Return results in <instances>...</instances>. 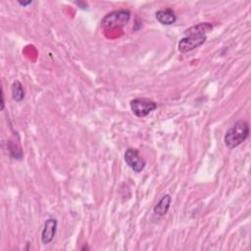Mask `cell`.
I'll return each mask as SVG.
<instances>
[{
  "label": "cell",
  "instance_id": "obj_1",
  "mask_svg": "<svg viewBox=\"0 0 251 251\" xmlns=\"http://www.w3.org/2000/svg\"><path fill=\"white\" fill-rule=\"evenodd\" d=\"M249 135V125L244 120H239L228 128L224 136L225 145L228 149H233L244 142Z\"/></svg>",
  "mask_w": 251,
  "mask_h": 251
},
{
  "label": "cell",
  "instance_id": "obj_2",
  "mask_svg": "<svg viewBox=\"0 0 251 251\" xmlns=\"http://www.w3.org/2000/svg\"><path fill=\"white\" fill-rule=\"evenodd\" d=\"M130 16V12L126 9L112 11L103 17L101 20V26L104 28L125 26L129 22Z\"/></svg>",
  "mask_w": 251,
  "mask_h": 251
},
{
  "label": "cell",
  "instance_id": "obj_3",
  "mask_svg": "<svg viewBox=\"0 0 251 251\" xmlns=\"http://www.w3.org/2000/svg\"><path fill=\"white\" fill-rule=\"evenodd\" d=\"M131 112L138 118H144L156 110L157 103L146 98H135L130 101Z\"/></svg>",
  "mask_w": 251,
  "mask_h": 251
},
{
  "label": "cell",
  "instance_id": "obj_4",
  "mask_svg": "<svg viewBox=\"0 0 251 251\" xmlns=\"http://www.w3.org/2000/svg\"><path fill=\"white\" fill-rule=\"evenodd\" d=\"M125 162L135 173H140L145 168V161L141 157L138 150L134 148H127L125 152Z\"/></svg>",
  "mask_w": 251,
  "mask_h": 251
},
{
  "label": "cell",
  "instance_id": "obj_5",
  "mask_svg": "<svg viewBox=\"0 0 251 251\" xmlns=\"http://www.w3.org/2000/svg\"><path fill=\"white\" fill-rule=\"evenodd\" d=\"M207 39L206 35H184L178 42V51L186 53L200 47Z\"/></svg>",
  "mask_w": 251,
  "mask_h": 251
},
{
  "label": "cell",
  "instance_id": "obj_6",
  "mask_svg": "<svg viewBox=\"0 0 251 251\" xmlns=\"http://www.w3.org/2000/svg\"><path fill=\"white\" fill-rule=\"evenodd\" d=\"M57 225L58 222L56 219H48L45 221L41 231V242L43 244L52 242L57 231Z\"/></svg>",
  "mask_w": 251,
  "mask_h": 251
},
{
  "label": "cell",
  "instance_id": "obj_7",
  "mask_svg": "<svg viewBox=\"0 0 251 251\" xmlns=\"http://www.w3.org/2000/svg\"><path fill=\"white\" fill-rule=\"evenodd\" d=\"M155 17H156L157 21L164 25H171L175 24L176 21V13L171 8L162 9V10L157 11L155 14Z\"/></svg>",
  "mask_w": 251,
  "mask_h": 251
},
{
  "label": "cell",
  "instance_id": "obj_8",
  "mask_svg": "<svg viewBox=\"0 0 251 251\" xmlns=\"http://www.w3.org/2000/svg\"><path fill=\"white\" fill-rule=\"evenodd\" d=\"M214 25L211 23H200L196 25H193L189 28H187L184 31V35H191V34H196V35H206L207 32H210L213 29Z\"/></svg>",
  "mask_w": 251,
  "mask_h": 251
},
{
  "label": "cell",
  "instance_id": "obj_9",
  "mask_svg": "<svg viewBox=\"0 0 251 251\" xmlns=\"http://www.w3.org/2000/svg\"><path fill=\"white\" fill-rule=\"evenodd\" d=\"M171 201H172V198L169 194H166L164 195L160 200L159 202L154 206V213L158 216H164L167 214V212L169 211L170 209V206H171Z\"/></svg>",
  "mask_w": 251,
  "mask_h": 251
},
{
  "label": "cell",
  "instance_id": "obj_10",
  "mask_svg": "<svg viewBox=\"0 0 251 251\" xmlns=\"http://www.w3.org/2000/svg\"><path fill=\"white\" fill-rule=\"evenodd\" d=\"M12 97L16 102H21L25 98V89L19 80H15L11 86Z\"/></svg>",
  "mask_w": 251,
  "mask_h": 251
},
{
  "label": "cell",
  "instance_id": "obj_11",
  "mask_svg": "<svg viewBox=\"0 0 251 251\" xmlns=\"http://www.w3.org/2000/svg\"><path fill=\"white\" fill-rule=\"evenodd\" d=\"M18 3H19L20 5H22V6H27V5L31 4V3H32V1H27V2H22V1H18Z\"/></svg>",
  "mask_w": 251,
  "mask_h": 251
},
{
  "label": "cell",
  "instance_id": "obj_12",
  "mask_svg": "<svg viewBox=\"0 0 251 251\" xmlns=\"http://www.w3.org/2000/svg\"><path fill=\"white\" fill-rule=\"evenodd\" d=\"M4 109V95H3V91H2V110Z\"/></svg>",
  "mask_w": 251,
  "mask_h": 251
}]
</instances>
